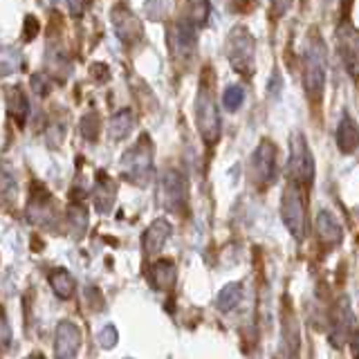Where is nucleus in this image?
<instances>
[{"label":"nucleus","mask_w":359,"mask_h":359,"mask_svg":"<svg viewBox=\"0 0 359 359\" xmlns=\"http://www.w3.org/2000/svg\"><path fill=\"white\" fill-rule=\"evenodd\" d=\"M339 48L348 70L353 74H359V32L348 22L339 27Z\"/></svg>","instance_id":"12"},{"label":"nucleus","mask_w":359,"mask_h":359,"mask_svg":"<svg viewBox=\"0 0 359 359\" xmlns=\"http://www.w3.org/2000/svg\"><path fill=\"white\" fill-rule=\"evenodd\" d=\"M16 194V182H14V175L7 168V164H0V200L7 202L11 200V196Z\"/></svg>","instance_id":"23"},{"label":"nucleus","mask_w":359,"mask_h":359,"mask_svg":"<svg viewBox=\"0 0 359 359\" xmlns=\"http://www.w3.org/2000/svg\"><path fill=\"white\" fill-rule=\"evenodd\" d=\"M151 280L157 290H173L175 285V265L171 261H157L151 267Z\"/></svg>","instance_id":"19"},{"label":"nucleus","mask_w":359,"mask_h":359,"mask_svg":"<svg viewBox=\"0 0 359 359\" xmlns=\"http://www.w3.org/2000/svg\"><path fill=\"white\" fill-rule=\"evenodd\" d=\"M274 171H276V149L269 140H263L252 155L250 177H252L254 184L267 187L269 182H272Z\"/></svg>","instance_id":"8"},{"label":"nucleus","mask_w":359,"mask_h":359,"mask_svg":"<svg viewBox=\"0 0 359 359\" xmlns=\"http://www.w3.org/2000/svg\"><path fill=\"white\" fill-rule=\"evenodd\" d=\"M112 22H115V32L121 41L135 43L142 39V25L140 20L135 18L126 7H117L115 14H112Z\"/></svg>","instance_id":"14"},{"label":"nucleus","mask_w":359,"mask_h":359,"mask_svg":"<svg viewBox=\"0 0 359 359\" xmlns=\"http://www.w3.org/2000/svg\"><path fill=\"white\" fill-rule=\"evenodd\" d=\"M280 218L287 231L294 236L297 241H303L306 236V196H303V187L290 182L280 198Z\"/></svg>","instance_id":"3"},{"label":"nucleus","mask_w":359,"mask_h":359,"mask_svg":"<svg viewBox=\"0 0 359 359\" xmlns=\"http://www.w3.org/2000/svg\"><path fill=\"white\" fill-rule=\"evenodd\" d=\"M41 3H43L45 7H54V5H56V0H41Z\"/></svg>","instance_id":"33"},{"label":"nucleus","mask_w":359,"mask_h":359,"mask_svg":"<svg viewBox=\"0 0 359 359\" xmlns=\"http://www.w3.org/2000/svg\"><path fill=\"white\" fill-rule=\"evenodd\" d=\"M355 357L359 359V334H357V339H355Z\"/></svg>","instance_id":"34"},{"label":"nucleus","mask_w":359,"mask_h":359,"mask_svg":"<svg viewBox=\"0 0 359 359\" xmlns=\"http://www.w3.org/2000/svg\"><path fill=\"white\" fill-rule=\"evenodd\" d=\"M135 126V117L130 110H119L115 117L110 119V137L112 140H123Z\"/></svg>","instance_id":"21"},{"label":"nucleus","mask_w":359,"mask_h":359,"mask_svg":"<svg viewBox=\"0 0 359 359\" xmlns=\"http://www.w3.org/2000/svg\"><path fill=\"white\" fill-rule=\"evenodd\" d=\"M254 52L256 43L245 27H233L227 39V59L236 72L250 76L254 72Z\"/></svg>","instance_id":"6"},{"label":"nucleus","mask_w":359,"mask_h":359,"mask_svg":"<svg viewBox=\"0 0 359 359\" xmlns=\"http://www.w3.org/2000/svg\"><path fill=\"white\" fill-rule=\"evenodd\" d=\"M48 280H50V287L54 290V294L59 299H70L74 294L76 283L67 269H52L48 274Z\"/></svg>","instance_id":"20"},{"label":"nucleus","mask_w":359,"mask_h":359,"mask_svg":"<svg viewBox=\"0 0 359 359\" xmlns=\"http://www.w3.org/2000/svg\"><path fill=\"white\" fill-rule=\"evenodd\" d=\"M99 344L106 346V348H112V346L117 344V330L112 328V325H106L104 332L99 334Z\"/></svg>","instance_id":"29"},{"label":"nucleus","mask_w":359,"mask_h":359,"mask_svg":"<svg viewBox=\"0 0 359 359\" xmlns=\"http://www.w3.org/2000/svg\"><path fill=\"white\" fill-rule=\"evenodd\" d=\"M245 101V90L241 86H229L222 95V104L227 110H238Z\"/></svg>","instance_id":"24"},{"label":"nucleus","mask_w":359,"mask_h":359,"mask_svg":"<svg viewBox=\"0 0 359 359\" xmlns=\"http://www.w3.org/2000/svg\"><path fill=\"white\" fill-rule=\"evenodd\" d=\"M157 200L168 211H182L187 207V180L177 171H166L160 180Z\"/></svg>","instance_id":"7"},{"label":"nucleus","mask_w":359,"mask_h":359,"mask_svg":"<svg viewBox=\"0 0 359 359\" xmlns=\"http://www.w3.org/2000/svg\"><path fill=\"white\" fill-rule=\"evenodd\" d=\"M196 123L198 130L202 135L205 144H216L220 137V115L216 108V101H213V93L207 86V81L200 83L198 97H196Z\"/></svg>","instance_id":"4"},{"label":"nucleus","mask_w":359,"mask_h":359,"mask_svg":"<svg viewBox=\"0 0 359 359\" xmlns=\"http://www.w3.org/2000/svg\"><path fill=\"white\" fill-rule=\"evenodd\" d=\"M173 227L171 222H166L162 218H157L151 222V227L144 231V238H142V245H144V254L146 256H155L162 252V247L166 243V238L171 236Z\"/></svg>","instance_id":"13"},{"label":"nucleus","mask_w":359,"mask_h":359,"mask_svg":"<svg viewBox=\"0 0 359 359\" xmlns=\"http://www.w3.org/2000/svg\"><path fill=\"white\" fill-rule=\"evenodd\" d=\"M39 34V20L34 16H27L25 18V32H22V39L25 41H32L34 36Z\"/></svg>","instance_id":"30"},{"label":"nucleus","mask_w":359,"mask_h":359,"mask_svg":"<svg viewBox=\"0 0 359 359\" xmlns=\"http://www.w3.org/2000/svg\"><path fill=\"white\" fill-rule=\"evenodd\" d=\"M241 301H243V285L241 283H229V285H224L222 292L218 294V308L222 312H231Z\"/></svg>","instance_id":"22"},{"label":"nucleus","mask_w":359,"mask_h":359,"mask_svg":"<svg viewBox=\"0 0 359 359\" xmlns=\"http://www.w3.org/2000/svg\"><path fill=\"white\" fill-rule=\"evenodd\" d=\"M355 332V317H353V310L348 306V299L339 301V306L334 308L332 312V323H330V344L334 348H341L344 344H348V339L353 337Z\"/></svg>","instance_id":"10"},{"label":"nucleus","mask_w":359,"mask_h":359,"mask_svg":"<svg viewBox=\"0 0 359 359\" xmlns=\"http://www.w3.org/2000/svg\"><path fill=\"white\" fill-rule=\"evenodd\" d=\"M303 86L312 101H319L325 88V48L321 39L314 34L303 61Z\"/></svg>","instance_id":"2"},{"label":"nucleus","mask_w":359,"mask_h":359,"mask_svg":"<svg viewBox=\"0 0 359 359\" xmlns=\"http://www.w3.org/2000/svg\"><path fill=\"white\" fill-rule=\"evenodd\" d=\"M290 7V0H272V14L274 16H283Z\"/></svg>","instance_id":"32"},{"label":"nucleus","mask_w":359,"mask_h":359,"mask_svg":"<svg viewBox=\"0 0 359 359\" xmlns=\"http://www.w3.org/2000/svg\"><path fill=\"white\" fill-rule=\"evenodd\" d=\"M191 9H194V20L198 25H205L209 18V3L207 0H191Z\"/></svg>","instance_id":"25"},{"label":"nucleus","mask_w":359,"mask_h":359,"mask_svg":"<svg viewBox=\"0 0 359 359\" xmlns=\"http://www.w3.org/2000/svg\"><path fill=\"white\" fill-rule=\"evenodd\" d=\"M50 88H52V83H50V79L45 76V74H34L32 76V90L36 93L39 97H45L50 93Z\"/></svg>","instance_id":"27"},{"label":"nucleus","mask_w":359,"mask_h":359,"mask_svg":"<svg viewBox=\"0 0 359 359\" xmlns=\"http://www.w3.org/2000/svg\"><path fill=\"white\" fill-rule=\"evenodd\" d=\"M290 182L299 187H310L314 180V157L301 133H294L290 140V162H287Z\"/></svg>","instance_id":"5"},{"label":"nucleus","mask_w":359,"mask_h":359,"mask_svg":"<svg viewBox=\"0 0 359 359\" xmlns=\"http://www.w3.org/2000/svg\"><path fill=\"white\" fill-rule=\"evenodd\" d=\"M314 231H317V238L325 250H332V247H337L344 238L341 224L330 211H319L317 222H314Z\"/></svg>","instance_id":"11"},{"label":"nucleus","mask_w":359,"mask_h":359,"mask_svg":"<svg viewBox=\"0 0 359 359\" xmlns=\"http://www.w3.org/2000/svg\"><path fill=\"white\" fill-rule=\"evenodd\" d=\"M196 48V27L191 20H177L173 27V50L175 52H191Z\"/></svg>","instance_id":"18"},{"label":"nucleus","mask_w":359,"mask_h":359,"mask_svg":"<svg viewBox=\"0 0 359 359\" xmlns=\"http://www.w3.org/2000/svg\"><path fill=\"white\" fill-rule=\"evenodd\" d=\"M97 130H99V119H97L95 112H90V115L83 119V135H86L88 140H95Z\"/></svg>","instance_id":"28"},{"label":"nucleus","mask_w":359,"mask_h":359,"mask_svg":"<svg viewBox=\"0 0 359 359\" xmlns=\"http://www.w3.org/2000/svg\"><path fill=\"white\" fill-rule=\"evenodd\" d=\"M7 108H9V115L16 119L18 126L27 121V115H29V101L25 97V93L14 86V88H7Z\"/></svg>","instance_id":"17"},{"label":"nucleus","mask_w":359,"mask_h":359,"mask_svg":"<svg viewBox=\"0 0 359 359\" xmlns=\"http://www.w3.org/2000/svg\"><path fill=\"white\" fill-rule=\"evenodd\" d=\"M67 7H70V14L74 18H79L86 9V0H67Z\"/></svg>","instance_id":"31"},{"label":"nucleus","mask_w":359,"mask_h":359,"mask_svg":"<svg viewBox=\"0 0 359 359\" xmlns=\"http://www.w3.org/2000/svg\"><path fill=\"white\" fill-rule=\"evenodd\" d=\"M115 196H117V184L112 182L108 175H99V182L95 184V207L99 213H108L115 205Z\"/></svg>","instance_id":"16"},{"label":"nucleus","mask_w":359,"mask_h":359,"mask_svg":"<svg viewBox=\"0 0 359 359\" xmlns=\"http://www.w3.org/2000/svg\"><path fill=\"white\" fill-rule=\"evenodd\" d=\"M119 168H121V177L130 184L144 187L149 182L153 175V146L146 135L121 155Z\"/></svg>","instance_id":"1"},{"label":"nucleus","mask_w":359,"mask_h":359,"mask_svg":"<svg viewBox=\"0 0 359 359\" xmlns=\"http://www.w3.org/2000/svg\"><path fill=\"white\" fill-rule=\"evenodd\" d=\"M9 346H11V328L5 312L0 310V351H7Z\"/></svg>","instance_id":"26"},{"label":"nucleus","mask_w":359,"mask_h":359,"mask_svg":"<svg viewBox=\"0 0 359 359\" xmlns=\"http://www.w3.org/2000/svg\"><path fill=\"white\" fill-rule=\"evenodd\" d=\"M79 351H81V330L72 321H61L54 337V357L76 359Z\"/></svg>","instance_id":"9"},{"label":"nucleus","mask_w":359,"mask_h":359,"mask_svg":"<svg viewBox=\"0 0 359 359\" xmlns=\"http://www.w3.org/2000/svg\"><path fill=\"white\" fill-rule=\"evenodd\" d=\"M27 359H43V357H41V355H29Z\"/></svg>","instance_id":"35"},{"label":"nucleus","mask_w":359,"mask_h":359,"mask_svg":"<svg viewBox=\"0 0 359 359\" xmlns=\"http://www.w3.org/2000/svg\"><path fill=\"white\" fill-rule=\"evenodd\" d=\"M337 146L341 153H355L359 149V126L353 117L344 115L339 126H337Z\"/></svg>","instance_id":"15"}]
</instances>
